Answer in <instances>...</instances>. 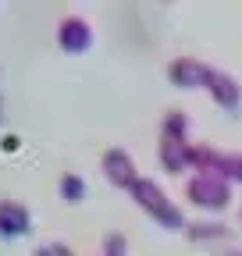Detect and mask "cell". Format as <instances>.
Instances as JSON below:
<instances>
[{"mask_svg":"<svg viewBox=\"0 0 242 256\" xmlns=\"http://www.w3.org/2000/svg\"><path fill=\"white\" fill-rule=\"evenodd\" d=\"M132 200L154 217L160 228H168V232H178V228H186V217H182V210L164 196V188L157 185V182H150V178H139L136 185H132Z\"/></svg>","mask_w":242,"mask_h":256,"instance_id":"6da1fadb","label":"cell"},{"mask_svg":"<svg viewBox=\"0 0 242 256\" xmlns=\"http://www.w3.org/2000/svg\"><path fill=\"white\" fill-rule=\"evenodd\" d=\"M186 196L203 210H221V206H228V185H224V178H214V174H196L186 185Z\"/></svg>","mask_w":242,"mask_h":256,"instance_id":"7a4b0ae2","label":"cell"},{"mask_svg":"<svg viewBox=\"0 0 242 256\" xmlns=\"http://www.w3.org/2000/svg\"><path fill=\"white\" fill-rule=\"evenodd\" d=\"M104 174L110 178V185H118V188H128L132 192V185L139 182V171H136V160L121 150V146H110L107 153H104Z\"/></svg>","mask_w":242,"mask_h":256,"instance_id":"3957f363","label":"cell"},{"mask_svg":"<svg viewBox=\"0 0 242 256\" xmlns=\"http://www.w3.org/2000/svg\"><path fill=\"white\" fill-rule=\"evenodd\" d=\"M32 232V217H28V210L18 203V200H0V238H22Z\"/></svg>","mask_w":242,"mask_h":256,"instance_id":"277c9868","label":"cell"},{"mask_svg":"<svg viewBox=\"0 0 242 256\" xmlns=\"http://www.w3.org/2000/svg\"><path fill=\"white\" fill-rule=\"evenodd\" d=\"M57 43L64 54H86L89 43H93V28H89L82 18H64L57 25Z\"/></svg>","mask_w":242,"mask_h":256,"instance_id":"5b68a950","label":"cell"},{"mask_svg":"<svg viewBox=\"0 0 242 256\" xmlns=\"http://www.w3.org/2000/svg\"><path fill=\"white\" fill-rule=\"evenodd\" d=\"M210 72H214V68H206V64H200V60H192V57H178V60L168 64V78H171L174 86H182V89L206 86Z\"/></svg>","mask_w":242,"mask_h":256,"instance_id":"8992f818","label":"cell"},{"mask_svg":"<svg viewBox=\"0 0 242 256\" xmlns=\"http://www.w3.org/2000/svg\"><path fill=\"white\" fill-rule=\"evenodd\" d=\"M189 146L186 142H174V139H160V164L168 174H178L182 168H189Z\"/></svg>","mask_w":242,"mask_h":256,"instance_id":"52a82bcc","label":"cell"},{"mask_svg":"<svg viewBox=\"0 0 242 256\" xmlns=\"http://www.w3.org/2000/svg\"><path fill=\"white\" fill-rule=\"evenodd\" d=\"M206 89H210V96H214L221 107H235V104H238V86H235L224 72H210Z\"/></svg>","mask_w":242,"mask_h":256,"instance_id":"ba28073f","label":"cell"},{"mask_svg":"<svg viewBox=\"0 0 242 256\" xmlns=\"http://www.w3.org/2000/svg\"><path fill=\"white\" fill-rule=\"evenodd\" d=\"M164 136L160 139H174V142H186V128H189V118L182 114V110H168L164 114Z\"/></svg>","mask_w":242,"mask_h":256,"instance_id":"9c48e42d","label":"cell"},{"mask_svg":"<svg viewBox=\"0 0 242 256\" xmlns=\"http://www.w3.org/2000/svg\"><path fill=\"white\" fill-rule=\"evenodd\" d=\"M60 200H68V203H78L82 196H86V182L78 178V174H64V178H60Z\"/></svg>","mask_w":242,"mask_h":256,"instance_id":"30bf717a","label":"cell"},{"mask_svg":"<svg viewBox=\"0 0 242 256\" xmlns=\"http://www.w3.org/2000/svg\"><path fill=\"white\" fill-rule=\"evenodd\" d=\"M125 252H128V242H125L121 232H110L104 238V256H125Z\"/></svg>","mask_w":242,"mask_h":256,"instance_id":"8fae6325","label":"cell"},{"mask_svg":"<svg viewBox=\"0 0 242 256\" xmlns=\"http://www.w3.org/2000/svg\"><path fill=\"white\" fill-rule=\"evenodd\" d=\"M32 256H72V249H68L64 242H46V246H40Z\"/></svg>","mask_w":242,"mask_h":256,"instance_id":"7c38bea8","label":"cell"},{"mask_svg":"<svg viewBox=\"0 0 242 256\" xmlns=\"http://www.w3.org/2000/svg\"><path fill=\"white\" fill-rule=\"evenodd\" d=\"M206 235H224V228H206V224H200V228H192V238H206Z\"/></svg>","mask_w":242,"mask_h":256,"instance_id":"4fadbf2b","label":"cell"},{"mask_svg":"<svg viewBox=\"0 0 242 256\" xmlns=\"http://www.w3.org/2000/svg\"><path fill=\"white\" fill-rule=\"evenodd\" d=\"M0 146H4L8 153H11V150H18V136H4V139H0Z\"/></svg>","mask_w":242,"mask_h":256,"instance_id":"5bb4252c","label":"cell"}]
</instances>
